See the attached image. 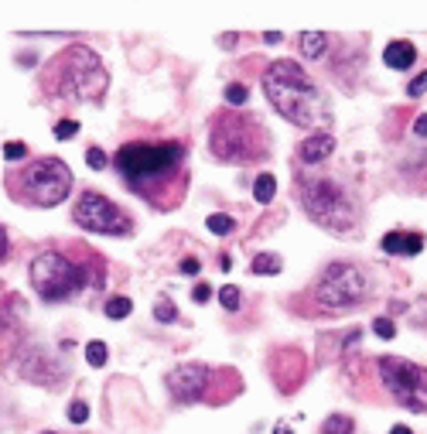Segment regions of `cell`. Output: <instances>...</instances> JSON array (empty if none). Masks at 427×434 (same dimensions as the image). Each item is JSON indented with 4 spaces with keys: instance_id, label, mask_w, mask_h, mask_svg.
Returning <instances> with one entry per match:
<instances>
[{
    "instance_id": "6da1fadb",
    "label": "cell",
    "mask_w": 427,
    "mask_h": 434,
    "mask_svg": "<svg viewBox=\"0 0 427 434\" xmlns=\"http://www.w3.org/2000/svg\"><path fill=\"white\" fill-rule=\"evenodd\" d=\"M110 164L123 188L157 212L178 209L188 192V147L178 140H130Z\"/></svg>"
},
{
    "instance_id": "7a4b0ae2",
    "label": "cell",
    "mask_w": 427,
    "mask_h": 434,
    "mask_svg": "<svg viewBox=\"0 0 427 434\" xmlns=\"http://www.w3.org/2000/svg\"><path fill=\"white\" fill-rule=\"evenodd\" d=\"M28 280L35 294L48 305H65L82 294L103 291L106 264L92 250H69V246H48L28 267Z\"/></svg>"
},
{
    "instance_id": "3957f363",
    "label": "cell",
    "mask_w": 427,
    "mask_h": 434,
    "mask_svg": "<svg viewBox=\"0 0 427 434\" xmlns=\"http://www.w3.org/2000/svg\"><path fill=\"white\" fill-rule=\"evenodd\" d=\"M38 86L51 103H103L110 72L89 45H69L41 65Z\"/></svg>"
},
{
    "instance_id": "277c9868",
    "label": "cell",
    "mask_w": 427,
    "mask_h": 434,
    "mask_svg": "<svg viewBox=\"0 0 427 434\" xmlns=\"http://www.w3.org/2000/svg\"><path fill=\"white\" fill-rule=\"evenodd\" d=\"M264 96L273 110L287 123L305 127V130H318L332 123V110L325 93L314 86L308 72L298 62H273L271 69L264 72Z\"/></svg>"
},
{
    "instance_id": "5b68a950",
    "label": "cell",
    "mask_w": 427,
    "mask_h": 434,
    "mask_svg": "<svg viewBox=\"0 0 427 434\" xmlns=\"http://www.w3.org/2000/svg\"><path fill=\"white\" fill-rule=\"evenodd\" d=\"M10 202L28 209H55L72 195V171L62 158H24L3 171Z\"/></svg>"
},
{
    "instance_id": "8992f818",
    "label": "cell",
    "mask_w": 427,
    "mask_h": 434,
    "mask_svg": "<svg viewBox=\"0 0 427 434\" xmlns=\"http://www.w3.org/2000/svg\"><path fill=\"white\" fill-rule=\"evenodd\" d=\"M209 151L219 164H260L271 154V134L253 113L229 106L212 117Z\"/></svg>"
},
{
    "instance_id": "52a82bcc",
    "label": "cell",
    "mask_w": 427,
    "mask_h": 434,
    "mask_svg": "<svg viewBox=\"0 0 427 434\" xmlns=\"http://www.w3.org/2000/svg\"><path fill=\"white\" fill-rule=\"evenodd\" d=\"M298 202L311 219L332 233H352L359 226V198L349 185L325 175H301L298 171Z\"/></svg>"
},
{
    "instance_id": "ba28073f",
    "label": "cell",
    "mask_w": 427,
    "mask_h": 434,
    "mask_svg": "<svg viewBox=\"0 0 427 434\" xmlns=\"http://www.w3.org/2000/svg\"><path fill=\"white\" fill-rule=\"evenodd\" d=\"M373 284L362 267L355 264H332L325 274L314 280L311 287V298L321 312H346V308H355L369 298Z\"/></svg>"
},
{
    "instance_id": "9c48e42d",
    "label": "cell",
    "mask_w": 427,
    "mask_h": 434,
    "mask_svg": "<svg viewBox=\"0 0 427 434\" xmlns=\"http://www.w3.org/2000/svg\"><path fill=\"white\" fill-rule=\"evenodd\" d=\"M380 380L387 394L414 414H427V366L410 362L403 355H383L380 359Z\"/></svg>"
},
{
    "instance_id": "30bf717a",
    "label": "cell",
    "mask_w": 427,
    "mask_h": 434,
    "mask_svg": "<svg viewBox=\"0 0 427 434\" xmlns=\"http://www.w3.org/2000/svg\"><path fill=\"white\" fill-rule=\"evenodd\" d=\"M72 223L86 233H99V236H130L134 233V219L120 209L117 202H110L106 195L82 188L72 205Z\"/></svg>"
},
{
    "instance_id": "8fae6325",
    "label": "cell",
    "mask_w": 427,
    "mask_h": 434,
    "mask_svg": "<svg viewBox=\"0 0 427 434\" xmlns=\"http://www.w3.org/2000/svg\"><path fill=\"white\" fill-rule=\"evenodd\" d=\"M212 369L202 366V362H182L168 373V394L175 396L178 403H198L209 396V387H212Z\"/></svg>"
},
{
    "instance_id": "7c38bea8",
    "label": "cell",
    "mask_w": 427,
    "mask_h": 434,
    "mask_svg": "<svg viewBox=\"0 0 427 434\" xmlns=\"http://www.w3.org/2000/svg\"><path fill=\"white\" fill-rule=\"evenodd\" d=\"M335 154V137L332 134H311L298 144V161L308 164V168H318Z\"/></svg>"
},
{
    "instance_id": "4fadbf2b",
    "label": "cell",
    "mask_w": 427,
    "mask_h": 434,
    "mask_svg": "<svg viewBox=\"0 0 427 434\" xmlns=\"http://www.w3.org/2000/svg\"><path fill=\"white\" fill-rule=\"evenodd\" d=\"M383 253L389 257H417L424 250V233H403V230H393L383 236Z\"/></svg>"
},
{
    "instance_id": "5bb4252c",
    "label": "cell",
    "mask_w": 427,
    "mask_h": 434,
    "mask_svg": "<svg viewBox=\"0 0 427 434\" xmlns=\"http://www.w3.org/2000/svg\"><path fill=\"white\" fill-rule=\"evenodd\" d=\"M414 62H417V48H414V41H389L387 48H383V65L396 69V72H407Z\"/></svg>"
},
{
    "instance_id": "9a60e30c",
    "label": "cell",
    "mask_w": 427,
    "mask_h": 434,
    "mask_svg": "<svg viewBox=\"0 0 427 434\" xmlns=\"http://www.w3.org/2000/svg\"><path fill=\"white\" fill-rule=\"evenodd\" d=\"M328 45H332V38L325 31H301L298 35V48H301L305 58H321L328 51Z\"/></svg>"
},
{
    "instance_id": "2e32d148",
    "label": "cell",
    "mask_w": 427,
    "mask_h": 434,
    "mask_svg": "<svg viewBox=\"0 0 427 434\" xmlns=\"http://www.w3.org/2000/svg\"><path fill=\"white\" fill-rule=\"evenodd\" d=\"M280 267H284V260L277 257V253H257L253 257V264H250V271L260 277H271V274H280Z\"/></svg>"
},
{
    "instance_id": "e0dca14e",
    "label": "cell",
    "mask_w": 427,
    "mask_h": 434,
    "mask_svg": "<svg viewBox=\"0 0 427 434\" xmlns=\"http://www.w3.org/2000/svg\"><path fill=\"white\" fill-rule=\"evenodd\" d=\"M273 195H277V178L264 171V175L253 182V198H257L260 205H267V202H273Z\"/></svg>"
},
{
    "instance_id": "ac0fdd59",
    "label": "cell",
    "mask_w": 427,
    "mask_h": 434,
    "mask_svg": "<svg viewBox=\"0 0 427 434\" xmlns=\"http://www.w3.org/2000/svg\"><path fill=\"white\" fill-rule=\"evenodd\" d=\"M103 312H106V318L120 321V318H127L130 312H134V301H130V298H123V294H117V298H110V301L103 305Z\"/></svg>"
},
{
    "instance_id": "d6986e66",
    "label": "cell",
    "mask_w": 427,
    "mask_h": 434,
    "mask_svg": "<svg viewBox=\"0 0 427 434\" xmlns=\"http://www.w3.org/2000/svg\"><path fill=\"white\" fill-rule=\"evenodd\" d=\"M355 431V424H352V417L346 414H332V417H325V424H321V434H352Z\"/></svg>"
},
{
    "instance_id": "ffe728a7",
    "label": "cell",
    "mask_w": 427,
    "mask_h": 434,
    "mask_svg": "<svg viewBox=\"0 0 427 434\" xmlns=\"http://www.w3.org/2000/svg\"><path fill=\"white\" fill-rule=\"evenodd\" d=\"M205 226L212 230V233H219V236H229L236 230V223L229 219V216H223V212H212L209 219H205Z\"/></svg>"
},
{
    "instance_id": "44dd1931",
    "label": "cell",
    "mask_w": 427,
    "mask_h": 434,
    "mask_svg": "<svg viewBox=\"0 0 427 434\" xmlns=\"http://www.w3.org/2000/svg\"><path fill=\"white\" fill-rule=\"evenodd\" d=\"M219 305H223L226 312H236V308L243 305V294H239V287H233V284L219 287Z\"/></svg>"
},
{
    "instance_id": "7402d4cb",
    "label": "cell",
    "mask_w": 427,
    "mask_h": 434,
    "mask_svg": "<svg viewBox=\"0 0 427 434\" xmlns=\"http://www.w3.org/2000/svg\"><path fill=\"white\" fill-rule=\"evenodd\" d=\"M106 359H110V353H106L103 342H89V346H86V362H89V366L99 369V366H106Z\"/></svg>"
},
{
    "instance_id": "603a6c76",
    "label": "cell",
    "mask_w": 427,
    "mask_h": 434,
    "mask_svg": "<svg viewBox=\"0 0 427 434\" xmlns=\"http://www.w3.org/2000/svg\"><path fill=\"white\" fill-rule=\"evenodd\" d=\"M246 99H250V89H246V86H239V82H233V86H226V103H229L233 110H239V106H246Z\"/></svg>"
},
{
    "instance_id": "cb8c5ba5",
    "label": "cell",
    "mask_w": 427,
    "mask_h": 434,
    "mask_svg": "<svg viewBox=\"0 0 427 434\" xmlns=\"http://www.w3.org/2000/svg\"><path fill=\"white\" fill-rule=\"evenodd\" d=\"M154 318H157V321H175V318H178V308L171 305V298H161V301H157V305H154Z\"/></svg>"
},
{
    "instance_id": "d4e9b609",
    "label": "cell",
    "mask_w": 427,
    "mask_h": 434,
    "mask_svg": "<svg viewBox=\"0 0 427 434\" xmlns=\"http://www.w3.org/2000/svg\"><path fill=\"white\" fill-rule=\"evenodd\" d=\"M76 130H79L76 120H58V123H55V137H58V140H72Z\"/></svg>"
},
{
    "instance_id": "484cf974",
    "label": "cell",
    "mask_w": 427,
    "mask_h": 434,
    "mask_svg": "<svg viewBox=\"0 0 427 434\" xmlns=\"http://www.w3.org/2000/svg\"><path fill=\"white\" fill-rule=\"evenodd\" d=\"M86 417H89V403H86V400H72L69 421H72V424H86Z\"/></svg>"
},
{
    "instance_id": "4316f807",
    "label": "cell",
    "mask_w": 427,
    "mask_h": 434,
    "mask_svg": "<svg viewBox=\"0 0 427 434\" xmlns=\"http://www.w3.org/2000/svg\"><path fill=\"white\" fill-rule=\"evenodd\" d=\"M424 93H427V72H417L414 82L407 86V96H410V99H417V96H424Z\"/></svg>"
},
{
    "instance_id": "83f0119b",
    "label": "cell",
    "mask_w": 427,
    "mask_h": 434,
    "mask_svg": "<svg viewBox=\"0 0 427 434\" xmlns=\"http://www.w3.org/2000/svg\"><path fill=\"white\" fill-rule=\"evenodd\" d=\"M3 158H7V161H14V164H17V161H24V158H28V147H24V144H17V140H10V144L3 147Z\"/></svg>"
},
{
    "instance_id": "f1b7e54d",
    "label": "cell",
    "mask_w": 427,
    "mask_h": 434,
    "mask_svg": "<svg viewBox=\"0 0 427 434\" xmlns=\"http://www.w3.org/2000/svg\"><path fill=\"white\" fill-rule=\"evenodd\" d=\"M373 332H376L380 339H393V335H396V328H393L389 318H376V321H373Z\"/></svg>"
},
{
    "instance_id": "f546056e",
    "label": "cell",
    "mask_w": 427,
    "mask_h": 434,
    "mask_svg": "<svg viewBox=\"0 0 427 434\" xmlns=\"http://www.w3.org/2000/svg\"><path fill=\"white\" fill-rule=\"evenodd\" d=\"M86 161H89V168H96V171H103L106 164H110V158L99 151V147H89V154H86Z\"/></svg>"
},
{
    "instance_id": "4dcf8cb0",
    "label": "cell",
    "mask_w": 427,
    "mask_h": 434,
    "mask_svg": "<svg viewBox=\"0 0 427 434\" xmlns=\"http://www.w3.org/2000/svg\"><path fill=\"white\" fill-rule=\"evenodd\" d=\"M209 298H212V287H209V284H198V287H195V305H205Z\"/></svg>"
},
{
    "instance_id": "1f68e13d",
    "label": "cell",
    "mask_w": 427,
    "mask_h": 434,
    "mask_svg": "<svg viewBox=\"0 0 427 434\" xmlns=\"http://www.w3.org/2000/svg\"><path fill=\"white\" fill-rule=\"evenodd\" d=\"M198 271H202V264H198V260H195V257H188V260H182V274L195 277V274H198Z\"/></svg>"
},
{
    "instance_id": "d6a6232c",
    "label": "cell",
    "mask_w": 427,
    "mask_h": 434,
    "mask_svg": "<svg viewBox=\"0 0 427 434\" xmlns=\"http://www.w3.org/2000/svg\"><path fill=\"white\" fill-rule=\"evenodd\" d=\"M7 253H10V243H7V230L0 226V264L7 260Z\"/></svg>"
},
{
    "instance_id": "836d02e7",
    "label": "cell",
    "mask_w": 427,
    "mask_h": 434,
    "mask_svg": "<svg viewBox=\"0 0 427 434\" xmlns=\"http://www.w3.org/2000/svg\"><path fill=\"white\" fill-rule=\"evenodd\" d=\"M414 134H417V137H427V113H424V117H417V123H414Z\"/></svg>"
},
{
    "instance_id": "e575fe53",
    "label": "cell",
    "mask_w": 427,
    "mask_h": 434,
    "mask_svg": "<svg viewBox=\"0 0 427 434\" xmlns=\"http://www.w3.org/2000/svg\"><path fill=\"white\" fill-rule=\"evenodd\" d=\"M264 41H267V45H277V41H280V31H267V35H264Z\"/></svg>"
},
{
    "instance_id": "d590c367",
    "label": "cell",
    "mask_w": 427,
    "mask_h": 434,
    "mask_svg": "<svg viewBox=\"0 0 427 434\" xmlns=\"http://www.w3.org/2000/svg\"><path fill=\"white\" fill-rule=\"evenodd\" d=\"M389 434H414V431H410L407 424H393V431H389Z\"/></svg>"
},
{
    "instance_id": "8d00e7d4",
    "label": "cell",
    "mask_w": 427,
    "mask_h": 434,
    "mask_svg": "<svg viewBox=\"0 0 427 434\" xmlns=\"http://www.w3.org/2000/svg\"><path fill=\"white\" fill-rule=\"evenodd\" d=\"M219 41H223L226 48H233V45H236V35H223V38H219Z\"/></svg>"
},
{
    "instance_id": "74e56055",
    "label": "cell",
    "mask_w": 427,
    "mask_h": 434,
    "mask_svg": "<svg viewBox=\"0 0 427 434\" xmlns=\"http://www.w3.org/2000/svg\"><path fill=\"white\" fill-rule=\"evenodd\" d=\"M45 434H58V431H45Z\"/></svg>"
}]
</instances>
